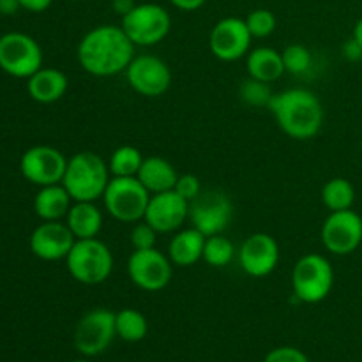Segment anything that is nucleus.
<instances>
[{
    "mask_svg": "<svg viewBox=\"0 0 362 362\" xmlns=\"http://www.w3.org/2000/svg\"><path fill=\"white\" fill-rule=\"evenodd\" d=\"M20 7V0H0V14H14Z\"/></svg>",
    "mask_w": 362,
    "mask_h": 362,
    "instance_id": "58836bf2",
    "label": "nucleus"
},
{
    "mask_svg": "<svg viewBox=\"0 0 362 362\" xmlns=\"http://www.w3.org/2000/svg\"><path fill=\"white\" fill-rule=\"evenodd\" d=\"M332 286H334V269L324 255H304L293 265L292 290L300 303H322L329 297Z\"/></svg>",
    "mask_w": 362,
    "mask_h": 362,
    "instance_id": "39448f33",
    "label": "nucleus"
},
{
    "mask_svg": "<svg viewBox=\"0 0 362 362\" xmlns=\"http://www.w3.org/2000/svg\"><path fill=\"white\" fill-rule=\"evenodd\" d=\"M126 78L129 87L144 98H159L172 85L168 64L156 55H134L126 69Z\"/></svg>",
    "mask_w": 362,
    "mask_h": 362,
    "instance_id": "2eb2a0df",
    "label": "nucleus"
},
{
    "mask_svg": "<svg viewBox=\"0 0 362 362\" xmlns=\"http://www.w3.org/2000/svg\"><path fill=\"white\" fill-rule=\"evenodd\" d=\"M127 274L144 292H159L172 281L173 264L163 251L156 250H133L127 260Z\"/></svg>",
    "mask_w": 362,
    "mask_h": 362,
    "instance_id": "1a4fd4ad",
    "label": "nucleus"
},
{
    "mask_svg": "<svg viewBox=\"0 0 362 362\" xmlns=\"http://www.w3.org/2000/svg\"><path fill=\"white\" fill-rule=\"evenodd\" d=\"M67 87H69L67 76L55 67H41L30 78H27L28 95L41 105H52L62 99Z\"/></svg>",
    "mask_w": 362,
    "mask_h": 362,
    "instance_id": "6ab92c4d",
    "label": "nucleus"
},
{
    "mask_svg": "<svg viewBox=\"0 0 362 362\" xmlns=\"http://www.w3.org/2000/svg\"><path fill=\"white\" fill-rule=\"evenodd\" d=\"M73 205V198L62 184L39 187L34 198V212L42 221H62Z\"/></svg>",
    "mask_w": 362,
    "mask_h": 362,
    "instance_id": "4be33fe9",
    "label": "nucleus"
},
{
    "mask_svg": "<svg viewBox=\"0 0 362 362\" xmlns=\"http://www.w3.org/2000/svg\"><path fill=\"white\" fill-rule=\"evenodd\" d=\"M264 362H310L306 354L296 346H279L271 350Z\"/></svg>",
    "mask_w": 362,
    "mask_h": 362,
    "instance_id": "72a5a7b5",
    "label": "nucleus"
},
{
    "mask_svg": "<svg viewBox=\"0 0 362 362\" xmlns=\"http://www.w3.org/2000/svg\"><path fill=\"white\" fill-rule=\"evenodd\" d=\"M244 21H246L250 34L257 39L269 37V35L276 30V25H278L274 13L269 9L251 11V13L244 18Z\"/></svg>",
    "mask_w": 362,
    "mask_h": 362,
    "instance_id": "7c9ffc66",
    "label": "nucleus"
},
{
    "mask_svg": "<svg viewBox=\"0 0 362 362\" xmlns=\"http://www.w3.org/2000/svg\"><path fill=\"white\" fill-rule=\"evenodd\" d=\"M156 239H158V232L147 221L141 219V221L134 223L133 230H131L133 250H152L156 247Z\"/></svg>",
    "mask_w": 362,
    "mask_h": 362,
    "instance_id": "2f4dec72",
    "label": "nucleus"
},
{
    "mask_svg": "<svg viewBox=\"0 0 362 362\" xmlns=\"http://www.w3.org/2000/svg\"><path fill=\"white\" fill-rule=\"evenodd\" d=\"M322 202L329 209V212L349 211L356 204V187L350 180L334 177L322 187Z\"/></svg>",
    "mask_w": 362,
    "mask_h": 362,
    "instance_id": "393cba45",
    "label": "nucleus"
},
{
    "mask_svg": "<svg viewBox=\"0 0 362 362\" xmlns=\"http://www.w3.org/2000/svg\"><path fill=\"white\" fill-rule=\"evenodd\" d=\"M186 219H189V202L172 189L152 194L144 221L158 233H172L180 230Z\"/></svg>",
    "mask_w": 362,
    "mask_h": 362,
    "instance_id": "f3484780",
    "label": "nucleus"
},
{
    "mask_svg": "<svg viewBox=\"0 0 362 362\" xmlns=\"http://www.w3.org/2000/svg\"><path fill=\"white\" fill-rule=\"evenodd\" d=\"M173 189H175L180 197L186 198L189 204L202 193V191H204L202 189L200 179H198L197 175H193V173H182V175H179Z\"/></svg>",
    "mask_w": 362,
    "mask_h": 362,
    "instance_id": "473e14b6",
    "label": "nucleus"
},
{
    "mask_svg": "<svg viewBox=\"0 0 362 362\" xmlns=\"http://www.w3.org/2000/svg\"><path fill=\"white\" fill-rule=\"evenodd\" d=\"M71 2H78V0H71Z\"/></svg>",
    "mask_w": 362,
    "mask_h": 362,
    "instance_id": "79ce46f5",
    "label": "nucleus"
},
{
    "mask_svg": "<svg viewBox=\"0 0 362 362\" xmlns=\"http://www.w3.org/2000/svg\"><path fill=\"white\" fill-rule=\"evenodd\" d=\"M67 271L74 281L87 286L105 283L112 276L113 255L103 240L78 239L66 258Z\"/></svg>",
    "mask_w": 362,
    "mask_h": 362,
    "instance_id": "20e7f679",
    "label": "nucleus"
},
{
    "mask_svg": "<svg viewBox=\"0 0 362 362\" xmlns=\"http://www.w3.org/2000/svg\"><path fill=\"white\" fill-rule=\"evenodd\" d=\"M110 179L108 163L95 152L81 151L67 161L62 186L73 202H98L105 194Z\"/></svg>",
    "mask_w": 362,
    "mask_h": 362,
    "instance_id": "7ed1b4c3",
    "label": "nucleus"
},
{
    "mask_svg": "<svg viewBox=\"0 0 362 362\" xmlns=\"http://www.w3.org/2000/svg\"><path fill=\"white\" fill-rule=\"evenodd\" d=\"M233 218V205L221 191H202L189 204V221L205 237L219 235Z\"/></svg>",
    "mask_w": 362,
    "mask_h": 362,
    "instance_id": "9b49d317",
    "label": "nucleus"
},
{
    "mask_svg": "<svg viewBox=\"0 0 362 362\" xmlns=\"http://www.w3.org/2000/svg\"><path fill=\"white\" fill-rule=\"evenodd\" d=\"M233 257H235V246L228 237L219 233V235H211L205 239L202 260L207 265L214 269L226 267V265L232 264Z\"/></svg>",
    "mask_w": 362,
    "mask_h": 362,
    "instance_id": "cd10ccee",
    "label": "nucleus"
},
{
    "mask_svg": "<svg viewBox=\"0 0 362 362\" xmlns=\"http://www.w3.org/2000/svg\"><path fill=\"white\" fill-rule=\"evenodd\" d=\"M343 55L349 60H359L362 59V46L354 37L349 39V41L343 45Z\"/></svg>",
    "mask_w": 362,
    "mask_h": 362,
    "instance_id": "f704fd0d",
    "label": "nucleus"
},
{
    "mask_svg": "<svg viewBox=\"0 0 362 362\" xmlns=\"http://www.w3.org/2000/svg\"><path fill=\"white\" fill-rule=\"evenodd\" d=\"M151 197L136 177H112L101 200L113 219L138 223L145 218Z\"/></svg>",
    "mask_w": 362,
    "mask_h": 362,
    "instance_id": "423d86ee",
    "label": "nucleus"
},
{
    "mask_svg": "<svg viewBox=\"0 0 362 362\" xmlns=\"http://www.w3.org/2000/svg\"><path fill=\"white\" fill-rule=\"evenodd\" d=\"M144 159L145 158L136 147L122 145V147L115 148L110 156V173H112V177H136Z\"/></svg>",
    "mask_w": 362,
    "mask_h": 362,
    "instance_id": "bb28decb",
    "label": "nucleus"
},
{
    "mask_svg": "<svg viewBox=\"0 0 362 362\" xmlns=\"http://www.w3.org/2000/svg\"><path fill=\"white\" fill-rule=\"evenodd\" d=\"M251 41H253V35L247 30L246 21L228 16L219 20L212 27L209 48L216 59L223 62H235L239 59H246L251 49Z\"/></svg>",
    "mask_w": 362,
    "mask_h": 362,
    "instance_id": "4468645a",
    "label": "nucleus"
},
{
    "mask_svg": "<svg viewBox=\"0 0 362 362\" xmlns=\"http://www.w3.org/2000/svg\"><path fill=\"white\" fill-rule=\"evenodd\" d=\"M74 243L76 237L66 221H45L32 232L30 251L45 262L66 260Z\"/></svg>",
    "mask_w": 362,
    "mask_h": 362,
    "instance_id": "a211bd4d",
    "label": "nucleus"
},
{
    "mask_svg": "<svg viewBox=\"0 0 362 362\" xmlns=\"http://www.w3.org/2000/svg\"><path fill=\"white\" fill-rule=\"evenodd\" d=\"M283 64H285L286 73L293 74V76H300V74L308 73L313 64V57H311L310 48L304 45H288L281 52Z\"/></svg>",
    "mask_w": 362,
    "mask_h": 362,
    "instance_id": "c85d7f7f",
    "label": "nucleus"
},
{
    "mask_svg": "<svg viewBox=\"0 0 362 362\" xmlns=\"http://www.w3.org/2000/svg\"><path fill=\"white\" fill-rule=\"evenodd\" d=\"M53 0H20L21 9H27L30 13H42L52 6Z\"/></svg>",
    "mask_w": 362,
    "mask_h": 362,
    "instance_id": "c9c22d12",
    "label": "nucleus"
},
{
    "mask_svg": "<svg viewBox=\"0 0 362 362\" xmlns=\"http://www.w3.org/2000/svg\"><path fill=\"white\" fill-rule=\"evenodd\" d=\"M42 67V49L23 32L0 35V69L14 78H30Z\"/></svg>",
    "mask_w": 362,
    "mask_h": 362,
    "instance_id": "6e6552de",
    "label": "nucleus"
},
{
    "mask_svg": "<svg viewBox=\"0 0 362 362\" xmlns=\"http://www.w3.org/2000/svg\"><path fill=\"white\" fill-rule=\"evenodd\" d=\"M269 110L279 129L293 140H311L324 126V105L308 88H288L274 94Z\"/></svg>",
    "mask_w": 362,
    "mask_h": 362,
    "instance_id": "f03ea898",
    "label": "nucleus"
},
{
    "mask_svg": "<svg viewBox=\"0 0 362 362\" xmlns=\"http://www.w3.org/2000/svg\"><path fill=\"white\" fill-rule=\"evenodd\" d=\"M120 27L134 46L147 48L165 41L172 28V18L159 4H136V7L122 18Z\"/></svg>",
    "mask_w": 362,
    "mask_h": 362,
    "instance_id": "0eeeda50",
    "label": "nucleus"
},
{
    "mask_svg": "<svg viewBox=\"0 0 362 362\" xmlns=\"http://www.w3.org/2000/svg\"><path fill=\"white\" fill-rule=\"evenodd\" d=\"M279 251L278 240L264 232L251 233L239 250V264L251 278H265L278 267Z\"/></svg>",
    "mask_w": 362,
    "mask_h": 362,
    "instance_id": "dca6fc26",
    "label": "nucleus"
},
{
    "mask_svg": "<svg viewBox=\"0 0 362 362\" xmlns=\"http://www.w3.org/2000/svg\"><path fill=\"white\" fill-rule=\"evenodd\" d=\"M170 2L180 11H197L200 9L207 0H170Z\"/></svg>",
    "mask_w": 362,
    "mask_h": 362,
    "instance_id": "4c0bfd02",
    "label": "nucleus"
},
{
    "mask_svg": "<svg viewBox=\"0 0 362 362\" xmlns=\"http://www.w3.org/2000/svg\"><path fill=\"white\" fill-rule=\"evenodd\" d=\"M136 179L144 184L148 193L158 194L165 193V191H172L175 187L177 179H179V173H177L175 166L168 159L151 156V158L144 159L140 170H138Z\"/></svg>",
    "mask_w": 362,
    "mask_h": 362,
    "instance_id": "aec40b11",
    "label": "nucleus"
},
{
    "mask_svg": "<svg viewBox=\"0 0 362 362\" xmlns=\"http://www.w3.org/2000/svg\"><path fill=\"white\" fill-rule=\"evenodd\" d=\"M115 332L117 338L127 343H136L147 336L148 324L144 313L133 308H124L115 313Z\"/></svg>",
    "mask_w": 362,
    "mask_h": 362,
    "instance_id": "a878e982",
    "label": "nucleus"
},
{
    "mask_svg": "<svg viewBox=\"0 0 362 362\" xmlns=\"http://www.w3.org/2000/svg\"><path fill=\"white\" fill-rule=\"evenodd\" d=\"M207 237L197 228L177 230L168 244V258L177 267H191L204 257V246Z\"/></svg>",
    "mask_w": 362,
    "mask_h": 362,
    "instance_id": "412c9836",
    "label": "nucleus"
},
{
    "mask_svg": "<svg viewBox=\"0 0 362 362\" xmlns=\"http://www.w3.org/2000/svg\"><path fill=\"white\" fill-rule=\"evenodd\" d=\"M69 159L52 145H35L27 148L20 159V172L35 186L62 184Z\"/></svg>",
    "mask_w": 362,
    "mask_h": 362,
    "instance_id": "ddd939ff",
    "label": "nucleus"
},
{
    "mask_svg": "<svg viewBox=\"0 0 362 362\" xmlns=\"http://www.w3.org/2000/svg\"><path fill=\"white\" fill-rule=\"evenodd\" d=\"M66 225L78 239H95L103 228V212L95 202H73Z\"/></svg>",
    "mask_w": 362,
    "mask_h": 362,
    "instance_id": "b1692460",
    "label": "nucleus"
},
{
    "mask_svg": "<svg viewBox=\"0 0 362 362\" xmlns=\"http://www.w3.org/2000/svg\"><path fill=\"white\" fill-rule=\"evenodd\" d=\"M134 48L122 27L99 25L81 37L76 48L78 64L85 73L98 78L126 73L134 59Z\"/></svg>",
    "mask_w": 362,
    "mask_h": 362,
    "instance_id": "f257e3e1",
    "label": "nucleus"
},
{
    "mask_svg": "<svg viewBox=\"0 0 362 362\" xmlns=\"http://www.w3.org/2000/svg\"><path fill=\"white\" fill-rule=\"evenodd\" d=\"M73 362H88V361H85V359H76V361H73Z\"/></svg>",
    "mask_w": 362,
    "mask_h": 362,
    "instance_id": "a19ab883",
    "label": "nucleus"
},
{
    "mask_svg": "<svg viewBox=\"0 0 362 362\" xmlns=\"http://www.w3.org/2000/svg\"><path fill=\"white\" fill-rule=\"evenodd\" d=\"M239 94L240 99L246 103L247 106H253V108H264V106L271 105V99H272V90L269 87V83L260 80H255V78H247L244 80V83L240 85L239 88Z\"/></svg>",
    "mask_w": 362,
    "mask_h": 362,
    "instance_id": "c756f323",
    "label": "nucleus"
},
{
    "mask_svg": "<svg viewBox=\"0 0 362 362\" xmlns=\"http://www.w3.org/2000/svg\"><path fill=\"white\" fill-rule=\"evenodd\" d=\"M322 244L329 253L346 257L362 244V218L354 209L331 212L322 225Z\"/></svg>",
    "mask_w": 362,
    "mask_h": 362,
    "instance_id": "f8f14e48",
    "label": "nucleus"
},
{
    "mask_svg": "<svg viewBox=\"0 0 362 362\" xmlns=\"http://www.w3.org/2000/svg\"><path fill=\"white\" fill-rule=\"evenodd\" d=\"M352 37L356 39V41L362 46V18H361L359 21H357L356 27H354V35H352Z\"/></svg>",
    "mask_w": 362,
    "mask_h": 362,
    "instance_id": "ea45409f",
    "label": "nucleus"
},
{
    "mask_svg": "<svg viewBox=\"0 0 362 362\" xmlns=\"http://www.w3.org/2000/svg\"><path fill=\"white\" fill-rule=\"evenodd\" d=\"M246 71L251 78L265 83H272L286 73L281 52L271 46H258L250 49L246 55Z\"/></svg>",
    "mask_w": 362,
    "mask_h": 362,
    "instance_id": "5701e85b",
    "label": "nucleus"
},
{
    "mask_svg": "<svg viewBox=\"0 0 362 362\" xmlns=\"http://www.w3.org/2000/svg\"><path fill=\"white\" fill-rule=\"evenodd\" d=\"M115 338V313L106 308L87 311L74 329V346L87 357L105 352Z\"/></svg>",
    "mask_w": 362,
    "mask_h": 362,
    "instance_id": "9d476101",
    "label": "nucleus"
},
{
    "mask_svg": "<svg viewBox=\"0 0 362 362\" xmlns=\"http://www.w3.org/2000/svg\"><path fill=\"white\" fill-rule=\"evenodd\" d=\"M112 7L120 18H124L136 7V4H134V0H113Z\"/></svg>",
    "mask_w": 362,
    "mask_h": 362,
    "instance_id": "e433bc0d",
    "label": "nucleus"
}]
</instances>
